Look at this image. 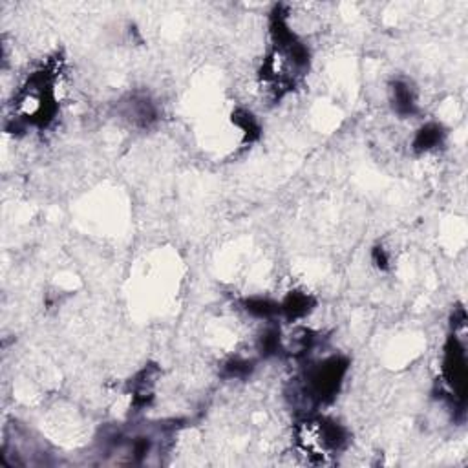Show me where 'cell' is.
Wrapping results in <instances>:
<instances>
[{
	"instance_id": "cell-1",
	"label": "cell",
	"mask_w": 468,
	"mask_h": 468,
	"mask_svg": "<svg viewBox=\"0 0 468 468\" xmlns=\"http://www.w3.org/2000/svg\"><path fill=\"white\" fill-rule=\"evenodd\" d=\"M346 369H348V361L342 357H331L315 366L307 375V399L315 402L331 401L339 391Z\"/></svg>"
},
{
	"instance_id": "cell-5",
	"label": "cell",
	"mask_w": 468,
	"mask_h": 468,
	"mask_svg": "<svg viewBox=\"0 0 468 468\" xmlns=\"http://www.w3.org/2000/svg\"><path fill=\"white\" fill-rule=\"evenodd\" d=\"M441 140H443V130H441L439 125H426L415 135L413 146H415V151L426 152L439 145Z\"/></svg>"
},
{
	"instance_id": "cell-6",
	"label": "cell",
	"mask_w": 468,
	"mask_h": 468,
	"mask_svg": "<svg viewBox=\"0 0 468 468\" xmlns=\"http://www.w3.org/2000/svg\"><path fill=\"white\" fill-rule=\"evenodd\" d=\"M246 309L251 313L252 317L258 318H271L280 311L278 304L268 300V298H249L246 302Z\"/></svg>"
},
{
	"instance_id": "cell-3",
	"label": "cell",
	"mask_w": 468,
	"mask_h": 468,
	"mask_svg": "<svg viewBox=\"0 0 468 468\" xmlns=\"http://www.w3.org/2000/svg\"><path fill=\"white\" fill-rule=\"evenodd\" d=\"M313 306V298L306 293H289L280 309L289 318H300L309 313Z\"/></svg>"
},
{
	"instance_id": "cell-2",
	"label": "cell",
	"mask_w": 468,
	"mask_h": 468,
	"mask_svg": "<svg viewBox=\"0 0 468 468\" xmlns=\"http://www.w3.org/2000/svg\"><path fill=\"white\" fill-rule=\"evenodd\" d=\"M443 372H445L446 385L450 386V390L456 393L457 399L463 401L465 379H467V361H465V348L459 344L456 337L450 340V344L446 346Z\"/></svg>"
},
{
	"instance_id": "cell-8",
	"label": "cell",
	"mask_w": 468,
	"mask_h": 468,
	"mask_svg": "<svg viewBox=\"0 0 468 468\" xmlns=\"http://www.w3.org/2000/svg\"><path fill=\"white\" fill-rule=\"evenodd\" d=\"M252 363L249 361H244V359H233L225 364V372H227L229 377H234V379H240V377H246V375L251 374Z\"/></svg>"
},
{
	"instance_id": "cell-7",
	"label": "cell",
	"mask_w": 468,
	"mask_h": 468,
	"mask_svg": "<svg viewBox=\"0 0 468 468\" xmlns=\"http://www.w3.org/2000/svg\"><path fill=\"white\" fill-rule=\"evenodd\" d=\"M260 350L263 355H274L280 350V331L278 329H268L260 339Z\"/></svg>"
},
{
	"instance_id": "cell-9",
	"label": "cell",
	"mask_w": 468,
	"mask_h": 468,
	"mask_svg": "<svg viewBox=\"0 0 468 468\" xmlns=\"http://www.w3.org/2000/svg\"><path fill=\"white\" fill-rule=\"evenodd\" d=\"M375 262L379 263V265H382V268H386V263H388V258H386L385 251L382 249H377L375 251Z\"/></svg>"
},
{
	"instance_id": "cell-4",
	"label": "cell",
	"mask_w": 468,
	"mask_h": 468,
	"mask_svg": "<svg viewBox=\"0 0 468 468\" xmlns=\"http://www.w3.org/2000/svg\"><path fill=\"white\" fill-rule=\"evenodd\" d=\"M393 105L401 116H412L415 112V97L406 83H395L393 86Z\"/></svg>"
}]
</instances>
